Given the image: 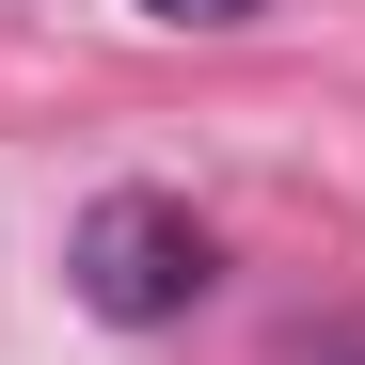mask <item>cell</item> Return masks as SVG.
I'll use <instances>...</instances> for the list:
<instances>
[{"mask_svg": "<svg viewBox=\"0 0 365 365\" xmlns=\"http://www.w3.org/2000/svg\"><path fill=\"white\" fill-rule=\"evenodd\" d=\"M64 286L96 302L111 334H159V318H191V302L222 286V238L175 207V191H96L80 238H64Z\"/></svg>", "mask_w": 365, "mask_h": 365, "instance_id": "1", "label": "cell"}, {"mask_svg": "<svg viewBox=\"0 0 365 365\" xmlns=\"http://www.w3.org/2000/svg\"><path fill=\"white\" fill-rule=\"evenodd\" d=\"M159 16H191V32H222V16H270V0H159Z\"/></svg>", "mask_w": 365, "mask_h": 365, "instance_id": "2", "label": "cell"}, {"mask_svg": "<svg viewBox=\"0 0 365 365\" xmlns=\"http://www.w3.org/2000/svg\"><path fill=\"white\" fill-rule=\"evenodd\" d=\"M286 365H365V334H302V349H286Z\"/></svg>", "mask_w": 365, "mask_h": 365, "instance_id": "3", "label": "cell"}]
</instances>
